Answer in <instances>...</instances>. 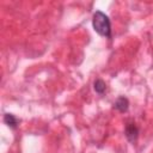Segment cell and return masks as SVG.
Here are the masks:
<instances>
[{
	"label": "cell",
	"instance_id": "cell-1",
	"mask_svg": "<svg viewBox=\"0 0 153 153\" xmlns=\"http://www.w3.org/2000/svg\"><path fill=\"white\" fill-rule=\"evenodd\" d=\"M92 25L94 31L103 37H111V23L109 17L102 11H96L92 17Z\"/></svg>",
	"mask_w": 153,
	"mask_h": 153
},
{
	"label": "cell",
	"instance_id": "cell-2",
	"mask_svg": "<svg viewBox=\"0 0 153 153\" xmlns=\"http://www.w3.org/2000/svg\"><path fill=\"white\" fill-rule=\"evenodd\" d=\"M124 134L130 142H135L139 136V128L135 123H128L124 129Z\"/></svg>",
	"mask_w": 153,
	"mask_h": 153
},
{
	"label": "cell",
	"instance_id": "cell-3",
	"mask_svg": "<svg viewBox=\"0 0 153 153\" xmlns=\"http://www.w3.org/2000/svg\"><path fill=\"white\" fill-rule=\"evenodd\" d=\"M114 108L116 110H118L120 112H126L128 110V108H129V100H128V98H126V97H118L116 99V102L114 103Z\"/></svg>",
	"mask_w": 153,
	"mask_h": 153
},
{
	"label": "cell",
	"instance_id": "cell-4",
	"mask_svg": "<svg viewBox=\"0 0 153 153\" xmlns=\"http://www.w3.org/2000/svg\"><path fill=\"white\" fill-rule=\"evenodd\" d=\"M4 122L7 127H10L11 129H16L18 126V120L14 115L12 114H5L4 115Z\"/></svg>",
	"mask_w": 153,
	"mask_h": 153
},
{
	"label": "cell",
	"instance_id": "cell-5",
	"mask_svg": "<svg viewBox=\"0 0 153 153\" xmlns=\"http://www.w3.org/2000/svg\"><path fill=\"white\" fill-rule=\"evenodd\" d=\"M93 88H94V91H96L97 93L103 94V93L106 91V84H105V81L102 80V79H96L94 82H93Z\"/></svg>",
	"mask_w": 153,
	"mask_h": 153
}]
</instances>
